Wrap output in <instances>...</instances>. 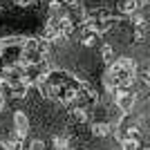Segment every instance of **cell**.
<instances>
[{
	"instance_id": "6da1fadb",
	"label": "cell",
	"mask_w": 150,
	"mask_h": 150,
	"mask_svg": "<svg viewBox=\"0 0 150 150\" xmlns=\"http://www.w3.org/2000/svg\"><path fill=\"white\" fill-rule=\"evenodd\" d=\"M134 69H137V63L132 61V58H119L112 67L108 69L105 85H108L110 90L130 88L132 81H134Z\"/></svg>"
},
{
	"instance_id": "7a4b0ae2",
	"label": "cell",
	"mask_w": 150,
	"mask_h": 150,
	"mask_svg": "<svg viewBox=\"0 0 150 150\" xmlns=\"http://www.w3.org/2000/svg\"><path fill=\"white\" fill-rule=\"evenodd\" d=\"M134 101H137V94L132 92V90H128V88H119V90H117L114 103H117V108H119V110L130 112L132 108H134Z\"/></svg>"
},
{
	"instance_id": "3957f363",
	"label": "cell",
	"mask_w": 150,
	"mask_h": 150,
	"mask_svg": "<svg viewBox=\"0 0 150 150\" xmlns=\"http://www.w3.org/2000/svg\"><path fill=\"white\" fill-rule=\"evenodd\" d=\"M96 38H99V29H94L92 25H88L81 31V45L83 47H92V45L96 43Z\"/></svg>"
},
{
	"instance_id": "277c9868",
	"label": "cell",
	"mask_w": 150,
	"mask_h": 150,
	"mask_svg": "<svg viewBox=\"0 0 150 150\" xmlns=\"http://www.w3.org/2000/svg\"><path fill=\"white\" fill-rule=\"evenodd\" d=\"M13 125H16V134H18V137H25L27 130H29V119H27L23 112H16L13 114Z\"/></svg>"
},
{
	"instance_id": "5b68a950",
	"label": "cell",
	"mask_w": 150,
	"mask_h": 150,
	"mask_svg": "<svg viewBox=\"0 0 150 150\" xmlns=\"http://www.w3.org/2000/svg\"><path fill=\"white\" fill-rule=\"evenodd\" d=\"M139 7H141V2L139 0H121V5H119V9H121V13H137L139 11Z\"/></svg>"
},
{
	"instance_id": "8992f818",
	"label": "cell",
	"mask_w": 150,
	"mask_h": 150,
	"mask_svg": "<svg viewBox=\"0 0 150 150\" xmlns=\"http://www.w3.org/2000/svg\"><path fill=\"white\" fill-rule=\"evenodd\" d=\"M92 134L94 137H108V134H110V123H103V121H101V123H94Z\"/></svg>"
},
{
	"instance_id": "52a82bcc",
	"label": "cell",
	"mask_w": 150,
	"mask_h": 150,
	"mask_svg": "<svg viewBox=\"0 0 150 150\" xmlns=\"http://www.w3.org/2000/svg\"><path fill=\"white\" fill-rule=\"evenodd\" d=\"M101 58H103L105 63L114 61V47L112 45H103V47H101Z\"/></svg>"
},
{
	"instance_id": "ba28073f",
	"label": "cell",
	"mask_w": 150,
	"mask_h": 150,
	"mask_svg": "<svg viewBox=\"0 0 150 150\" xmlns=\"http://www.w3.org/2000/svg\"><path fill=\"white\" fill-rule=\"evenodd\" d=\"M69 144H72V141H69L67 137H54L52 139V146H54V148H69Z\"/></svg>"
},
{
	"instance_id": "9c48e42d",
	"label": "cell",
	"mask_w": 150,
	"mask_h": 150,
	"mask_svg": "<svg viewBox=\"0 0 150 150\" xmlns=\"http://www.w3.org/2000/svg\"><path fill=\"white\" fill-rule=\"evenodd\" d=\"M31 148H45V144H43V139H34V141H31Z\"/></svg>"
},
{
	"instance_id": "30bf717a",
	"label": "cell",
	"mask_w": 150,
	"mask_h": 150,
	"mask_svg": "<svg viewBox=\"0 0 150 150\" xmlns=\"http://www.w3.org/2000/svg\"><path fill=\"white\" fill-rule=\"evenodd\" d=\"M16 2H18V7H31L36 0H16Z\"/></svg>"
},
{
	"instance_id": "8fae6325",
	"label": "cell",
	"mask_w": 150,
	"mask_h": 150,
	"mask_svg": "<svg viewBox=\"0 0 150 150\" xmlns=\"http://www.w3.org/2000/svg\"><path fill=\"white\" fill-rule=\"evenodd\" d=\"M2 108H5V94L0 92V110H2Z\"/></svg>"
},
{
	"instance_id": "7c38bea8",
	"label": "cell",
	"mask_w": 150,
	"mask_h": 150,
	"mask_svg": "<svg viewBox=\"0 0 150 150\" xmlns=\"http://www.w3.org/2000/svg\"><path fill=\"white\" fill-rule=\"evenodd\" d=\"M2 83H5V76L0 74V88H2Z\"/></svg>"
},
{
	"instance_id": "4fadbf2b",
	"label": "cell",
	"mask_w": 150,
	"mask_h": 150,
	"mask_svg": "<svg viewBox=\"0 0 150 150\" xmlns=\"http://www.w3.org/2000/svg\"><path fill=\"white\" fill-rule=\"evenodd\" d=\"M148 72H150V69H148Z\"/></svg>"
}]
</instances>
